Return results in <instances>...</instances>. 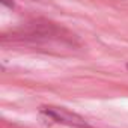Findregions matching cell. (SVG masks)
Wrapping results in <instances>:
<instances>
[{"label": "cell", "instance_id": "6da1fadb", "mask_svg": "<svg viewBox=\"0 0 128 128\" xmlns=\"http://www.w3.org/2000/svg\"><path fill=\"white\" fill-rule=\"evenodd\" d=\"M41 113H44L47 118L63 124V125H68L72 128H94L84 118L78 116L77 113H72L63 107H42Z\"/></svg>", "mask_w": 128, "mask_h": 128}, {"label": "cell", "instance_id": "7a4b0ae2", "mask_svg": "<svg viewBox=\"0 0 128 128\" xmlns=\"http://www.w3.org/2000/svg\"><path fill=\"white\" fill-rule=\"evenodd\" d=\"M2 3H3L5 6H8V8H12V6H14V2H12V0H2Z\"/></svg>", "mask_w": 128, "mask_h": 128}, {"label": "cell", "instance_id": "3957f363", "mask_svg": "<svg viewBox=\"0 0 128 128\" xmlns=\"http://www.w3.org/2000/svg\"><path fill=\"white\" fill-rule=\"evenodd\" d=\"M126 68H128V65H126Z\"/></svg>", "mask_w": 128, "mask_h": 128}]
</instances>
